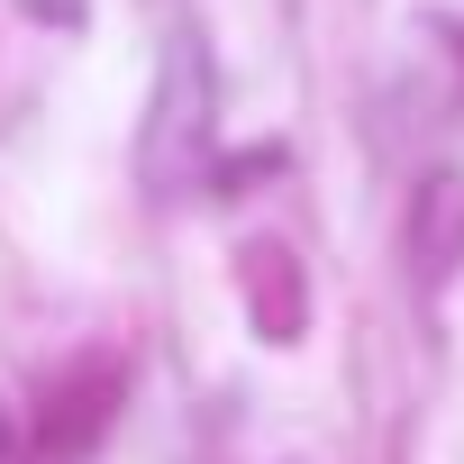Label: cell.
<instances>
[{
	"instance_id": "cell-5",
	"label": "cell",
	"mask_w": 464,
	"mask_h": 464,
	"mask_svg": "<svg viewBox=\"0 0 464 464\" xmlns=\"http://www.w3.org/2000/svg\"><path fill=\"white\" fill-rule=\"evenodd\" d=\"M274 164H283L274 146H246V155H227V164H218V191H246V182H265Z\"/></svg>"
},
{
	"instance_id": "cell-1",
	"label": "cell",
	"mask_w": 464,
	"mask_h": 464,
	"mask_svg": "<svg viewBox=\"0 0 464 464\" xmlns=\"http://www.w3.org/2000/svg\"><path fill=\"white\" fill-rule=\"evenodd\" d=\"M209 46L191 28L164 37V64H155V101H146V137H137V182L146 200H182L200 173H209Z\"/></svg>"
},
{
	"instance_id": "cell-4",
	"label": "cell",
	"mask_w": 464,
	"mask_h": 464,
	"mask_svg": "<svg viewBox=\"0 0 464 464\" xmlns=\"http://www.w3.org/2000/svg\"><path fill=\"white\" fill-rule=\"evenodd\" d=\"M119 364H73V373H55L46 382V410H37V437L55 446V455H82L110 419H119Z\"/></svg>"
},
{
	"instance_id": "cell-6",
	"label": "cell",
	"mask_w": 464,
	"mask_h": 464,
	"mask_svg": "<svg viewBox=\"0 0 464 464\" xmlns=\"http://www.w3.org/2000/svg\"><path fill=\"white\" fill-rule=\"evenodd\" d=\"M19 10H28V19H46V28H82L92 0H19Z\"/></svg>"
},
{
	"instance_id": "cell-3",
	"label": "cell",
	"mask_w": 464,
	"mask_h": 464,
	"mask_svg": "<svg viewBox=\"0 0 464 464\" xmlns=\"http://www.w3.org/2000/svg\"><path fill=\"white\" fill-rule=\"evenodd\" d=\"M401 256H410V274H419L428 292L464 274V173H428V182L410 191V227H401Z\"/></svg>"
},
{
	"instance_id": "cell-2",
	"label": "cell",
	"mask_w": 464,
	"mask_h": 464,
	"mask_svg": "<svg viewBox=\"0 0 464 464\" xmlns=\"http://www.w3.org/2000/svg\"><path fill=\"white\" fill-rule=\"evenodd\" d=\"M237 283H246V319L265 328V346H301V328H310L301 256H292L283 237H246V246H237Z\"/></svg>"
},
{
	"instance_id": "cell-7",
	"label": "cell",
	"mask_w": 464,
	"mask_h": 464,
	"mask_svg": "<svg viewBox=\"0 0 464 464\" xmlns=\"http://www.w3.org/2000/svg\"><path fill=\"white\" fill-rule=\"evenodd\" d=\"M10 455H19V419H10V410H0V464H10Z\"/></svg>"
}]
</instances>
